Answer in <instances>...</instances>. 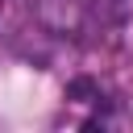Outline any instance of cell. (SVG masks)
<instances>
[{"label":"cell","mask_w":133,"mask_h":133,"mask_svg":"<svg viewBox=\"0 0 133 133\" xmlns=\"http://www.w3.org/2000/svg\"><path fill=\"white\" fill-rule=\"evenodd\" d=\"M91 12H96L100 21H108V25H125V21L133 17V0H96Z\"/></svg>","instance_id":"2"},{"label":"cell","mask_w":133,"mask_h":133,"mask_svg":"<svg viewBox=\"0 0 133 133\" xmlns=\"http://www.w3.org/2000/svg\"><path fill=\"white\" fill-rule=\"evenodd\" d=\"M29 12L54 37H83V29H87V4L83 0H29Z\"/></svg>","instance_id":"1"},{"label":"cell","mask_w":133,"mask_h":133,"mask_svg":"<svg viewBox=\"0 0 133 133\" xmlns=\"http://www.w3.org/2000/svg\"><path fill=\"white\" fill-rule=\"evenodd\" d=\"M66 96H71V100H96V83H91V79H75V83L66 87Z\"/></svg>","instance_id":"3"},{"label":"cell","mask_w":133,"mask_h":133,"mask_svg":"<svg viewBox=\"0 0 133 133\" xmlns=\"http://www.w3.org/2000/svg\"><path fill=\"white\" fill-rule=\"evenodd\" d=\"M0 4H4V0H0Z\"/></svg>","instance_id":"4"}]
</instances>
